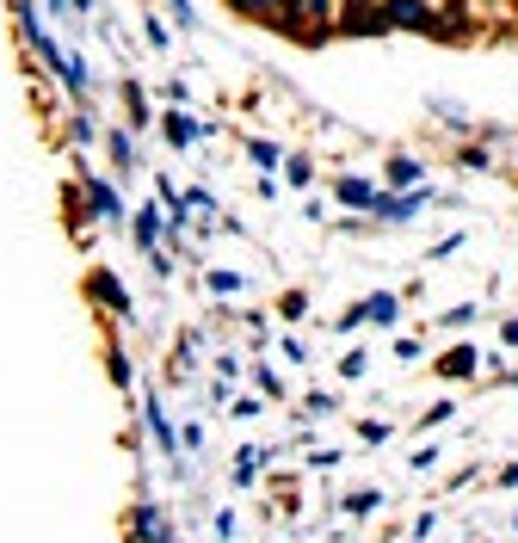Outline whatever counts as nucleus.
<instances>
[{"instance_id": "obj_25", "label": "nucleus", "mask_w": 518, "mask_h": 543, "mask_svg": "<svg viewBox=\"0 0 518 543\" xmlns=\"http://www.w3.org/2000/svg\"><path fill=\"white\" fill-rule=\"evenodd\" d=\"M395 358H401V365H414V358H420V340H407V334H401V340H395Z\"/></svg>"}, {"instance_id": "obj_30", "label": "nucleus", "mask_w": 518, "mask_h": 543, "mask_svg": "<svg viewBox=\"0 0 518 543\" xmlns=\"http://www.w3.org/2000/svg\"><path fill=\"white\" fill-rule=\"evenodd\" d=\"M512 531H518V519H512Z\"/></svg>"}, {"instance_id": "obj_1", "label": "nucleus", "mask_w": 518, "mask_h": 543, "mask_svg": "<svg viewBox=\"0 0 518 543\" xmlns=\"http://www.w3.org/2000/svg\"><path fill=\"white\" fill-rule=\"evenodd\" d=\"M389 31H414V38H438V7L432 0H383Z\"/></svg>"}, {"instance_id": "obj_11", "label": "nucleus", "mask_w": 518, "mask_h": 543, "mask_svg": "<svg viewBox=\"0 0 518 543\" xmlns=\"http://www.w3.org/2000/svg\"><path fill=\"white\" fill-rule=\"evenodd\" d=\"M161 229H167V223H161V210H155V204H142V210H136V241H142L148 253H155V241H161Z\"/></svg>"}, {"instance_id": "obj_10", "label": "nucleus", "mask_w": 518, "mask_h": 543, "mask_svg": "<svg viewBox=\"0 0 518 543\" xmlns=\"http://www.w3.org/2000/svg\"><path fill=\"white\" fill-rule=\"evenodd\" d=\"M333 198H340L346 210H370V204H377V186H370V179H340Z\"/></svg>"}, {"instance_id": "obj_15", "label": "nucleus", "mask_w": 518, "mask_h": 543, "mask_svg": "<svg viewBox=\"0 0 518 543\" xmlns=\"http://www.w3.org/2000/svg\"><path fill=\"white\" fill-rule=\"evenodd\" d=\"M148 432H155V445H161V451L173 457V426L161 420V402H148Z\"/></svg>"}, {"instance_id": "obj_8", "label": "nucleus", "mask_w": 518, "mask_h": 543, "mask_svg": "<svg viewBox=\"0 0 518 543\" xmlns=\"http://www.w3.org/2000/svg\"><path fill=\"white\" fill-rule=\"evenodd\" d=\"M358 315L370 321V328H389V321L401 315V297H395V291H377L370 303H358Z\"/></svg>"}, {"instance_id": "obj_14", "label": "nucleus", "mask_w": 518, "mask_h": 543, "mask_svg": "<svg viewBox=\"0 0 518 543\" xmlns=\"http://www.w3.org/2000/svg\"><path fill=\"white\" fill-rule=\"evenodd\" d=\"M105 155L118 161V167H136V142H130V136L118 130V136H105Z\"/></svg>"}, {"instance_id": "obj_7", "label": "nucleus", "mask_w": 518, "mask_h": 543, "mask_svg": "<svg viewBox=\"0 0 518 543\" xmlns=\"http://www.w3.org/2000/svg\"><path fill=\"white\" fill-rule=\"evenodd\" d=\"M130 531H136L142 543H179V537L167 531V519H161V506H148V500H142L136 513H130Z\"/></svg>"}, {"instance_id": "obj_6", "label": "nucleus", "mask_w": 518, "mask_h": 543, "mask_svg": "<svg viewBox=\"0 0 518 543\" xmlns=\"http://www.w3.org/2000/svg\"><path fill=\"white\" fill-rule=\"evenodd\" d=\"M87 291H93V303H105L111 315H124V321H130V291H124V284L111 278V272H93V278H87Z\"/></svg>"}, {"instance_id": "obj_9", "label": "nucleus", "mask_w": 518, "mask_h": 543, "mask_svg": "<svg viewBox=\"0 0 518 543\" xmlns=\"http://www.w3.org/2000/svg\"><path fill=\"white\" fill-rule=\"evenodd\" d=\"M420 173H426V167H420L414 155H395V161L383 167V179H389V186H395V192H414V186H420Z\"/></svg>"}, {"instance_id": "obj_20", "label": "nucleus", "mask_w": 518, "mask_h": 543, "mask_svg": "<svg viewBox=\"0 0 518 543\" xmlns=\"http://www.w3.org/2000/svg\"><path fill=\"white\" fill-rule=\"evenodd\" d=\"M475 315H481L475 303H457L451 315H444V328H451V334H463V328H469V321H475Z\"/></svg>"}, {"instance_id": "obj_19", "label": "nucleus", "mask_w": 518, "mask_h": 543, "mask_svg": "<svg viewBox=\"0 0 518 543\" xmlns=\"http://www.w3.org/2000/svg\"><path fill=\"white\" fill-rule=\"evenodd\" d=\"M451 414H457L451 402H432V408L420 414V432H438V426H444V420H451Z\"/></svg>"}, {"instance_id": "obj_4", "label": "nucleus", "mask_w": 518, "mask_h": 543, "mask_svg": "<svg viewBox=\"0 0 518 543\" xmlns=\"http://www.w3.org/2000/svg\"><path fill=\"white\" fill-rule=\"evenodd\" d=\"M426 204H432V192H426V186H414V192H395V198H383V192H377L370 216H383V223H407V216H420Z\"/></svg>"}, {"instance_id": "obj_5", "label": "nucleus", "mask_w": 518, "mask_h": 543, "mask_svg": "<svg viewBox=\"0 0 518 543\" xmlns=\"http://www.w3.org/2000/svg\"><path fill=\"white\" fill-rule=\"evenodd\" d=\"M475 371H481V352H475V346H451V352L432 365V377H444V383H469Z\"/></svg>"}, {"instance_id": "obj_13", "label": "nucleus", "mask_w": 518, "mask_h": 543, "mask_svg": "<svg viewBox=\"0 0 518 543\" xmlns=\"http://www.w3.org/2000/svg\"><path fill=\"white\" fill-rule=\"evenodd\" d=\"M161 130H167V142H173V149H185V142H192V136H198L204 124H192L185 112H167V118H161Z\"/></svg>"}, {"instance_id": "obj_2", "label": "nucleus", "mask_w": 518, "mask_h": 543, "mask_svg": "<svg viewBox=\"0 0 518 543\" xmlns=\"http://www.w3.org/2000/svg\"><path fill=\"white\" fill-rule=\"evenodd\" d=\"M333 31H346V38H383L389 31L383 0H346V13L333 19Z\"/></svg>"}, {"instance_id": "obj_17", "label": "nucleus", "mask_w": 518, "mask_h": 543, "mask_svg": "<svg viewBox=\"0 0 518 543\" xmlns=\"http://www.w3.org/2000/svg\"><path fill=\"white\" fill-rule=\"evenodd\" d=\"M457 167H463V173H488V167H494V155L475 142V149H463V155H457Z\"/></svg>"}, {"instance_id": "obj_3", "label": "nucleus", "mask_w": 518, "mask_h": 543, "mask_svg": "<svg viewBox=\"0 0 518 543\" xmlns=\"http://www.w3.org/2000/svg\"><path fill=\"white\" fill-rule=\"evenodd\" d=\"M469 38H475V7H469V0H444L432 44H469Z\"/></svg>"}, {"instance_id": "obj_16", "label": "nucleus", "mask_w": 518, "mask_h": 543, "mask_svg": "<svg viewBox=\"0 0 518 543\" xmlns=\"http://www.w3.org/2000/svg\"><path fill=\"white\" fill-rule=\"evenodd\" d=\"M235 13H247V19H278V0H229Z\"/></svg>"}, {"instance_id": "obj_24", "label": "nucleus", "mask_w": 518, "mask_h": 543, "mask_svg": "<svg viewBox=\"0 0 518 543\" xmlns=\"http://www.w3.org/2000/svg\"><path fill=\"white\" fill-rule=\"evenodd\" d=\"M111 383L130 389V365H124V352H111Z\"/></svg>"}, {"instance_id": "obj_12", "label": "nucleus", "mask_w": 518, "mask_h": 543, "mask_svg": "<svg viewBox=\"0 0 518 543\" xmlns=\"http://www.w3.org/2000/svg\"><path fill=\"white\" fill-rule=\"evenodd\" d=\"M87 204H93L99 216H118V192H111L99 173H87Z\"/></svg>"}, {"instance_id": "obj_21", "label": "nucleus", "mask_w": 518, "mask_h": 543, "mask_svg": "<svg viewBox=\"0 0 518 543\" xmlns=\"http://www.w3.org/2000/svg\"><path fill=\"white\" fill-rule=\"evenodd\" d=\"M235 463H241V469H235V482H253V476H259V451H241Z\"/></svg>"}, {"instance_id": "obj_18", "label": "nucleus", "mask_w": 518, "mask_h": 543, "mask_svg": "<svg viewBox=\"0 0 518 543\" xmlns=\"http://www.w3.org/2000/svg\"><path fill=\"white\" fill-rule=\"evenodd\" d=\"M383 506V494L377 488H358V494H346V513H377Z\"/></svg>"}, {"instance_id": "obj_31", "label": "nucleus", "mask_w": 518, "mask_h": 543, "mask_svg": "<svg viewBox=\"0 0 518 543\" xmlns=\"http://www.w3.org/2000/svg\"><path fill=\"white\" fill-rule=\"evenodd\" d=\"M512 7H518V0H512Z\"/></svg>"}, {"instance_id": "obj_26", "label": "nucleus", "mask_w": 518, "mask_h": 543, "mask_svg": "<svg viewBox=\"0 0 518 543\" xmlns=\"http://www.w3.org/2000/svg\"><path fill=\"white\" fill-rule=\"evenodd\" d=\"M278 309H284V315H290V321H296V315H303V309H309V297H303V291H290V297H284V303H278Z\"/></svg>"}, {"instance_id": "obj_27", "label": "nucleus", "mask_w": 518, "mask_h": 543, "mask_svg": "<svg viewBox=\"0 0 518 543\" xmlns=\"http://www.w3.org/2000/svg\"><path fill=\"white\" fill-rule=\"evenodd\" d=\"M494 482H500V488H518V463H506V469H500Z\"/></svg>"}, {"instance_id": "obj_29", "label": "nucleus", "mask_w": 518, "mask_h": 543, "mask_svg": "<svg viewBox=\"0 0 518 543\" xmlns=\"http://www.w3.org/2000/svg\"><path fill=\"white\" fill-rule=\"evenodd\" d=\"M506 383H518V371H506Z\"/></svg>"}, {"instance_id": "obj_23", "label": "nucleus", "mask_w": 518, "mask_h": 543, "mask_svg": "<svg viewBox=\"0 0 518 543\" xmlns=\"http://www.w3.org/2000/svg\"><path fill=\"white\" fill-rule=\"evenodd\" d=\"M247 155H253L259 167H278V149H272V142H247Z\"/></svg>"}, {"instance_id": "obj_22", "label": "nucleus", "mask_w": 518, "mask_h": 543, "mask_svg": "<svg viewBox=\"0 0 518 543\" xmlns=\"http://www.w3.org/2000/svg\"><path fill=\"white\" fill-rule=\"evenodd\" d=\"M358 439H364V445H383V439H389V426H383V420H364V426H358Z\"/></svg>"}, {"instance_id": "obj_28", "label": "nucleus", "mask_w": 518, "mask_h": 543, "mask_svg": "<svg viewBox=\"0 0 518 543\" xmlns=\"http://www.w3.org/2000/svg\"><path fill=\"white\" fill-rule=\"evenodd\" d=\"M500 340H506V346H518V321H506V328H500Z\"/></svg>"}]
</instances>
